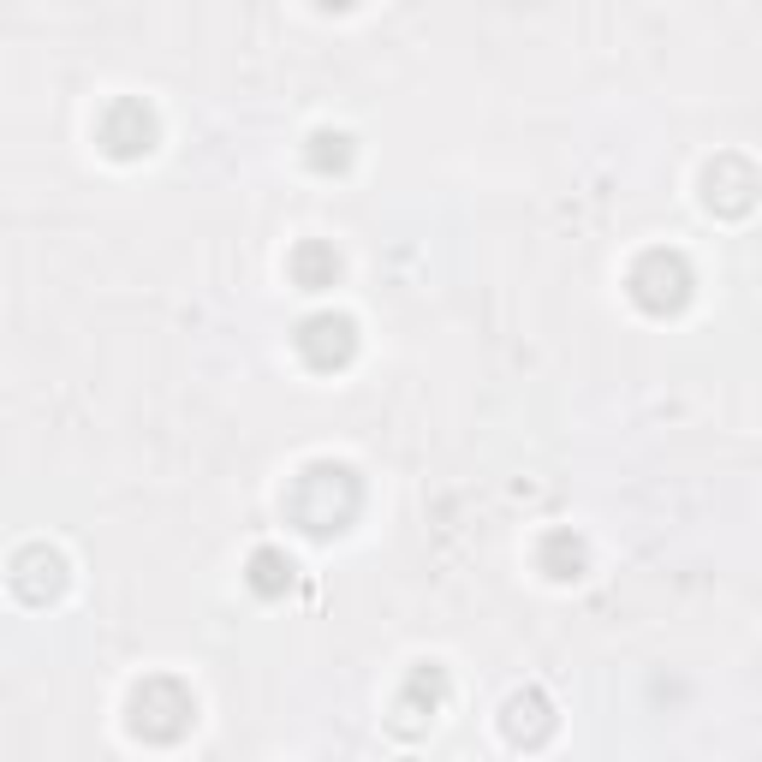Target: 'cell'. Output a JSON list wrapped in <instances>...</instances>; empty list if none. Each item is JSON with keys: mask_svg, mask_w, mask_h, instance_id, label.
Instances as JSON below:
<instances>
[{"mask_svg": "<svg viewBox=\"0 0 762 762\" xmlns=\"http://www.w3.org/2000/svg\"><path fill=\"white\" fill-rule=\"evenodd\" d=\"M281 554H257V590H281Z\"/></svg>", "mask_w": 762, "mask_h": 762, "instance_id": "obj_1", "label": "cell"}]
</instances>
